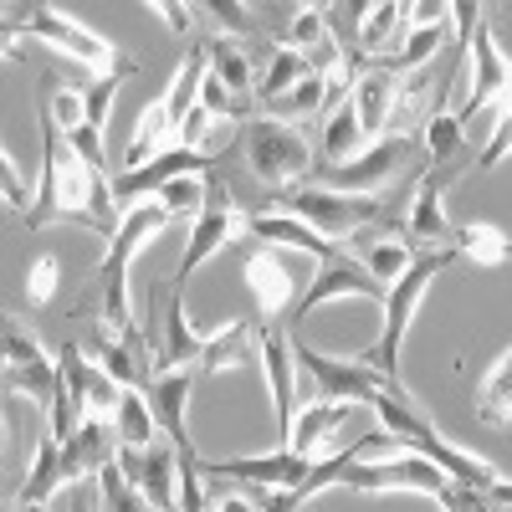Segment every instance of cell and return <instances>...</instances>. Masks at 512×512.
<instances>
[{
  "label": "cell",
  "instance_id": "cell-10",
  "mask_svg": "<svg viewBox=\"0 0 512 512\" xmlns=\"http://www.w3.org/2000/svg\"><path fill=\"white\" fill-rule=\"evenodd\" d=\"M205 185H210V200H205V216L190 226V246H185V256H180L175 292H185L190 277L210 262V256H216L221 246H231V241H241L246 226H251V210H246L241 200H231V190H226L221 180H210V175H205Z\"/></svg>",
  "mask_w": 512,
  "mask_h": 512
},
{
  "label": "cell",
  "instance_id": "cell-25",
  "mask_svg": "<svg viewBox=\"0 0 512 512\" xmlns=\"http://www.w3.org/2000/svg\"><path fill=\"white\" fill-rule=\"evenodd\" d=\"M395 93H400V77L374 62L359 82H354V113H359V128L364 139L369 134H390V113H395Z\"/></svg>",
  "mask_w": 512,
  "mask_h": 512
},
{
  "label": "cell",
  "instance_id": "cell-12",
  "mask_svg": "<svg viewBox=\"0 0 512 512\" xmlns=\"http://www.w3.org/2000/svg\"><path fill=\"white\" fill-rule=\"evenodd\" d=\"M451 477H441L425 456H405V461H354L344 472V492H369V497H384V492H420V497H441Z\"/></svg>",
  "mask_w": 512,
  "mask_h": 512
},
{
  "label": "cell",
  "instance_id": "cell-8",
  "mask_svg": "<svg viewBox=\"0 0 512 512\" xmlns=\"http://www.w3.org/2000/svg\"><path fill=\"white\" fill-rule=\"evenodd\" d=\"M420 139L415 134H390L374 149H364L359 159L338 164V169H313V185L323 190H344V195H390V180L405 175V169L420 159Z\"/></svg>",
  "mask_w": 512,
  "mask_h": 512
},
{
  "label": "cell",
  "instance_id": "cell-40",
  "mask_svg": "<svg viewBox=\"0 0 512 512\" xmlns=\"http://www.w3.org/2000/svg\"><path fill=\"white\" fill-rule=\"evenodd\" d=\"M200 16L216 21V36H226V41L256 31V11H251V6H226V0H210V6H200Z\"/></svg>",
  "mask_w": 512,
  "mask_h": 512
},
{
  "label": "cell",
  "instance_id": "cell-38",
  "mask_svg": "<svg viewBox=\"0 0 512 512\" xmlns=\"http://www.w3.org/2000/svg\"><path fill=\"white\" fill-rule=\"evenodd\" d=\"M128 77H134V62H123L118 72H108V77H98L93 82V88L88 93H82V108H88V128H98V134H103V128H108V113H113V98H118V88H123V82Z\"/></svg>",
  "mask_w": 512,
  "mask_h": 512
},
{
  "label": "cell",
  "instance_id": "cell-14",
  "mask_svg": "<svg viewBox=\"0 0 512 512\" xmlns=\"http://www.w3.org/2000/svg\"><path fill=\"white\" fill-rule=\"evenodd\" d=\"M200 472L210 482H251V487H262L272 497L292 492L297 482H303L313 472V461L308 456H297V451H272V456H241V461H200Z\"/></svg>",
  "mask_w": 512,
  "mask_h": 512
},
{
  "label": "cell",
  "instance_id": "cell-19",
  "mask_svg": "<svg viewBox=\"0 0 512 512\" xmlns=\"http://www.w3.org/2000/svg\"><path fill=\"white\" fill-rule=\"evenodd\" d=\"M118 451H123L118 425L103 420V415H88V420L77 425V436L62 441V472H67V487L82 482V477H98L103 466L118 461Z\"/></svg>",
  "mask_w": 512,
  "mask_h": 512
},
{
  "label": "cell",
  "instance_id": "cell-50",
  "mask_svg": "<svg viewBox=\"0 0 512 512\" xmlns=\"http://www.w3.org/2000/svg\"><path fill=\"white\" fill-rule=\"evenodd\" d=\"M36 512H47V507H36Z\"/></svg>",
  "mask_w": 512,
  "mask_h": 512
},
{
  "label": "cell",
  "instance_id": "cell-11",
  "mask_svg": "<svg viewBox=\"0 0 512 512\" xmlns=\"http://www.w3.org/2000/svg\"><path fill=\"white\" fill-rule=\"evenodd\" d=\"M466 62H477V77H472V88H466L456 118L472 123L477 108H512V57L497 47L487 6H477V16H472V47H466Z\"/></svg>",
  "mask_w": 512,
  "mask_h": 512
},
{
  "label": "cell",
  "instance_id": "cell-34",
  "mask_svg": "<svg viewBox=\"0 0 512 512\" xmlns=\"http://www.w3.org/2000/svg\"><path fill=\"white\" fill-rule=\"evenodd\" d=\"M420 149H425V159H431V164H446V159H456V154L472 149V144H466V123L456 118V108H436L431 118H425Z\"/></svg>",
  "mask_w": 512,
  "mask_h": 512
},
{
  "label": "cell",
  "instance_id": "cell-37",
  "mask_svg": "<svg viewBox=\"0 0 512 512\" xmlns=\"http://www.w3.org/2000/svg\"><path fill=\"white\" fill-rule=\"evenodd\" d=\"M41 118H47L62 139H72L82 123H88V108H82V93H72V88H62V82H52L47 88V108H41Z\"/></svg>",
  "mask_w": 512,
  "mask_h": 512
},
{
  "label": "cell",
  "instance_id": "cell-18",
  "mask_svg": "<svg viewBox=\"0 0 512 512\" xmlns=\"http://www.w3.org/2000/svg\"><path fill=\"white\" fill-rule=\"evenodd\" d=\"M241 272H246V287L256 297V308H262V323H277L297 297V272L287 267V256L277 246H256Z\"/></svg>",
  "mask_w": 512,
  "mask_h": 512
},
{
  "label": "cell",
  "instance_id": "cell-33",
  "mask_svg": "<svg viewBox=\"0 0 512 512\" xmlns=\"http://www.w3.org/2000/svg\"><path fill=\"white\" fill-rule=\"evenodd\" d=\"M113 425H118L123 451H149V446L159 441V420H154V410H149L144 390H123V405H118Z\"/></svg>",
  "mask_w": 512,
  "mask_h": 512
},
{
  "label": "cell",
  "instance_id": "cell-39",
  "mask_svg": "<svg viewBox=\"0 0 512 512\" xmlns=\"http://www.w3.org/2000/svg\"><path fill=\"white\" fill-rule=\"evenodd\" d=\"M323 16H328V31H333V41H338V52H344V62L349 57H359V31H364V16H369V6H323Z\"/></svg>",
  "mask_w": 512,
  "mask_h": 512
},
{
  "label": "cell",
  "instance_id": "cell-32",
  "mask_svg": "<svg viewBox=\"0 0 512 512\" xmlns=\"http://www.w3.org/2000/svg\"><path fill=\"white\" fill-rule=\"evenodd\" d=\"M251 349H256V323H226L221 333H210V338H205V359H200V374L241 369Z\"/></svg>",
  "mask_w": 512,
  "mask_h": 512
},
{
  "label": "cell",
  "instance_id": "cell-31",
  "mask_svg": "<svg viewBox=\"0 0 512 512\" xmlns=\"http://www.w3.org/2000/svg\"><path fill=\"white\" fill-rule=\"evenodd\" d=\"M451 251H456V262H472L477 272L512 262V241H507V231H497V226H461L456 241H451Z\"/></svg>",
  "mask_w": 512,
  "mask_h": 512
},
{
  "label": "cell",
  "instance_id": "cell-17",
  "mask_svg": "<svg viewBox=\"0 0 512 512\" xmlns=\"http://www.w3.org/2000/svg\"><path fill=\"white\" fill-rule=\"evenodd\" d=\"M333 297H374V303H384L390 297V287H384L379 277H369L349 251H338L323 262V272L313 277V287L297 297V318H313L323 303H333Z\"/></svg>",
  "mask_w": 512,
  "mask_h": 512
},
{
  "label": "cell",
  "instance_id": "cell-47",
  "mask_svg": "<svg viewBox=\"0 0 512 512\" xmlns=\"http://www.w3.org/2000/svg\"><path fill=\"white\" fill-rule=\"evenodd\" d=\"M149 11H154L159 21H169V31H180V36H190V31H195V16H200V11L180 6V0H149Z\"/></svg>",
  "mask_w": 512,
  "mask_h": 512
},
{
  "label": "cell",
  "instance_id": "cell-4",
  "mask_svg": "<svg viewBox=\"0 0 512 512\" xmlns=\"http://www.w3.org/2000/svg\"><path fill=\"white\" fill-rule=\"evenodd\" d=\"M205 77H210V41H195L190 57H185L180 72H175V82L164 88V98H154V103L139 113V128H134V139H128V169H139V164L159 159L169 139L185 134L190 113L200 108Z\"/></svg>",
  "mask_w": 512,
  "mask_h": 512
},
{
  "label": "cell",
  "instance_id": "cell-28",
  "mask_svg": "<svg viewBox=\"0 0 512 512\" xmlns=\"http://www.w3.org/2000/svg\"><path fill=\"white\" fill-rule=\"evenodd\" d=\"M364 154V128H359V113H354V98L344 108H333L318 128V169H338Z\"/></svg>",
  "mask_w": 512,
  "mask_h": 512
},
{
  "label": "cell",
  "instance_id": "cell-27",
  "mask_svg": "<svg viewBox=\"0 0 512 512\" xmlns=\"http://www.w3.org/2000/svg\"><path fill=\"white\" fill-rule=\"evenodd\" d=\"M67 487V472H62V441L57 436H41L36 441V456H31V472L26 482L16 487V507H47L57 492Z\"/></svg>",
  "mask_w": 512,
  "mask_h": 512
},
{
  "label": "cell",
  "instance_id": "cell-36",
  "mask_svg": "<svg viewBox=\"0 0 512 512\" xmlns=\"http://www.w3.org/2000/svg\"><path fill=\"white\" fill-rule=\"evenodd\" d=\"M477 415H482V420H492V425L512 420V354H502V364L487 374L482 395H477Z\"/></svg>",
  "mask_w": 512,
  "mask_h": 512
},
{
  "label": "cell",
  "instance_id": "cell-26",
  "mask_svg": "<svg viewBox=\"0 0 512 512\" xmlns=\"http://www.w3.org/2000/svg\"><path fill=\"white\" fill-rule=\"evenodd\" d=\"M256 72H262V67L251 62V52L241 47V41L210 36V77H216L246 113H256Z\"/></svg>",
  "mask_w": 512,
  "mask_h": 512
},
{
  "label": "cell",
  "instance_id": "cell-9",
  "mask_svg": "<svg viewBox=\"0 0 512 512\" xmlns=\"http://www.w3.org/2000/svg\"><path fill=\"white\" fill-rule=\"evenodd\" d=\"M26 36H36V41H47V47H57L67 62H77V67H93L98 77H108V72H118L123 62H134V57H123L113 41H103L98 31H88L77 16H67V11H57V6H26Z\"/></svg>",
  "mask_w": 512,
  "mask_h": 512
},
{
  "label": "cell",
  "instance_id": "cell-44",
  "mask_svg": "<svg viewBox=\"0 0 512 512\" xmlns=\"http://www.w3.org/2000/svg\"><path fill=\"white\" fill-rule=\"evenodd\" d=\"M200 108H205L210 118H246V123H251V113H246V108H241V103H236V98L221 88L216 77H205V88H200Z\"/></svg>",
  "mask_w": 512,
  "mask_h": 512
},
{
  "label": "cell",
  "instance_id": "cell-3",
  "mask_svg": "<svg viewBox=\"0 0 512 512\" xmlns=\"http://www.w3.org/2000/svg\"><path fill=\"white\" fill-rule=\"evenodd\" d=\"M236 154H241V164H246V175L267 190V205H262V210H277V195L308 185L313 169H318V149L308 144L303 128L277 123V118H267V113H256L251 123H241Z\"/></svg>",
  "mask_w": 512,
  "mask_h": 512
},
{
  "label": "cell",
  "instance_id": "cell-41",
  "mask_svg": "<svg viewBox=\"0 0 512 512\" xmlns=\"http://www.w3.org/2000/svg\"><path fill=\"white\" fill-rule=\"evenodd\" d=\"M47 354H41L36 333H26L16 318H6V369H26V364H41Z\"/></svg>",
  "mask_w": 512,
  "mask_h": 512
},
{
  "label": "cell",
  "instance_id": "cell-42",
  "mask_svg": "<svg viewBox=\"0 0 512 512\" xmlns=\"http://www.w3.org/2000/svg\"><path fill=\"white\" fill-rule=\"evenodd\" d=\"M52 297H57V256H36L31 272H26V303L47 308Z\"/></svg>",
  "mask_w": 512,
  "mask_h": 512
},
{
  "label": "cell",
  "instance_id": "cell-6",
  "mask_svg": "<svg viewBox=\"0 0 512 512\" xmlns=\"http://www.w3.org/2000/svg\"><path fill=\"white\" fill-rule=\"evenodd\" d=\"M277 210L297 216L303 226H313L323 241L344 246L354 241L359 231L379 226L384 216H395L390 210V195H344V190H323V185H297V190H282L277 195Z\"/></svg>",
  "mask_w": 512,
  "mask_h": 512
},
{
  "label": "cell",
  "instance_id": "cell-16",
  "mask_svg": "<svg viewBox=\"0 0 512 512\" xmlns=\"http://www.w3.org/2000/svg\"><path fill=\"white\" fill-rule=\"evenodd\" d=\"M256 354H262V369H267V384H272V420H277V441L287 446V431H292V395H297V384H292V333H282V323H262L256 318Z\"/></svg>",
  "mask_w": 512,
  "mask_h": 512
},
{
  "label": "cell",
  "instance_id": "cell-49",
  "mask_svg": "<svg viewBox=\"0 0 512 512\" xmlns=\"http://www.w3.org/2000/svg\"><path fill=\"white\" fill-rule=\"evenodd\" d=\"M6 512H31V507H6Z\"/></svg>",
  "mask_w": 512,
  "mask_h": 512
},
{
  "label": "cell",
  "instance_id": "cell-29",
  "mask_svg": "<svg viewBox=\"0 0 512 512\" xmlns=\"http://www.w3.org/2000/svg\"><path fill=\"white\" fill-rule=\"evenodd\" d=\"M303 77H313V67H308L303 57H297L292 47L272 41V47H267V62H262V72H256V108L267 113V108H272L277 98H287V93H292Z\"/></svg>",
  "mask_w": 512,
  "mask_h": 512
},
{
  "label": "cell",
  "instance_id": "cell-45",
  "mask_svg": "<svg viewBox=\"0 0 512 512\" xmlns=\"http://www.w3.org/2000/svg\"><path fill=\"white\" fill-rule=\"evenodd\" d=\"M507 154H512V108H502V118H497V128H492L487 149L477 154V169H497Z\"/></svg>",
  "mask_w": 512,
  "mask_h": 512
},
{
  "label": "cell",
  "instance_id": "cell-23",
  "mask_svg": "<svg viewBox=\"0 0 512 512\" xmlns=\"http://www.w3.org/2000/svg\"><path fill=\"white\" fill-rule=\"evenodd\" d=\"M354 415V405H328V400H313L292 415V431H287V451L308 456V461H323L333 456L338 446V431H344V420Z\"/></svg>",
  "mask_w": 512,
  "mask_h": 512
},
{
  "label": "cell",
  "instance_id": "cell-35",
  "mask_svg": "<svg viewBox=\"0 0 512 512\" xmlns=\"http://www.w3.org/2000/svg\"><path fill=\"white\" fill-rule=\"evenodd\" d=\"M323 103H328V77H303L297 88L287 93V98H277L272 108H267V118H277V123H303V118H323Z\"/></svg>",
  "mask_w": 512,
  "mask_h": 512
},
{
  "label": "cell",
  "instance_id": "cell-1",
  "mask_svg": "<svg viewBox=\"0 0 512 512\" xmlns=\"http://www.w3.org/2000/svg\"><path fill=\"white\" fill-rule=\"evenodd\" d=\"M369 410L379 415V431H384V436H395V446H400V451L425 456V461H431L441 477H451L456 487L487 492L492 502L512 507V482H502V472H497L492 461H477V456H466L461 446H451V441L436 431V425L410 405V395H379Z\"/></svg>",
  "mask_w": 512,
  "mask_h": 512
},
{
  "label": "cell",
  "instance_id": "cell-43",
  "mask_svg": "<svg viewBox=\"0 0 512 512\" xmlns=\"http://www.w3.org/2000/svg\"><path fill=\"white\" fill-rule=\"evenodd\" d=\"M446 512H512V507H502V502H492L487 492H472V487H456V482H446V492L436 497Z\"/></svg>",
  "mask_w": 512,
  "mask_h": 512
},
{
  "label": "cell",
  "instance_id": "cell-5",
  "mask_svg": "<svg viewBox=\"0 0 512 512\" xmlns=\"http://www.w3.org/2000/svg\"><path fill=\"white\" fill-rule=\"evenodd\" d=\"M446 267H456V251L451 246H425V251H415L410 272L390 287V297H384V328H379L374 344L364 349V364H374L384 379L400 384V344H405V333H410V318L420 308L425 287H431L436 272H446Z\"/></svg>",
  "mask_w": 512,
  "mask_h": 512
},
{
  "label": "cell",
  "instance_id": "cell-20",
  "mask_svg": "<svg viewBox=\"0 0 512 512\" xmlns=\"http://www.w3.org/2000/svg\"><path fill=\"white\" fill-rule=\"evenodd\" d=\"M57 364H62V379L72 384V395L82 400V415H103V420L118 415V405H123V384H118L98 359H88L77 344H67Z\"/></svg>",
  "mask_w": 512,
  "mask_h": 512
},
{
  "label": "cell",
  "instance_id": "cell-48",
  "mask_svg": "<svg viewBox=\"0 0 512 512\" xmlns=\"http://www.w3.org/2000/svg\"><path fill=\"white\" fill-rule=\"evenodd\" d=\"M221 487H226V492L210 502V512H267L262 502H251L246 492H231V482H221Z\"/></svg>",
  "mask_w": 512,
  "mask_h": 512
},
{
  "label": "cell",
  "instance_id": "cell-21",
  "mask_svg": "<svg viewBox=\"0 0 512 512\" xmlns=\"http://www.w3.org/2000/svg\"><path fill=\"white\" fill-rule=\"evenodd\" d=\"M277 41H282V47H292L318 77H333L338 67H344V52H338V41H333V31H328L323 6H297Z\"/></svg>",
  "mask_w": 512,
  "mask_h": 512
},
{
  "label": "cell",
  "instance_id": "cell-15",
  "mask_svg": "<svg viewBox=\"0 0 512 512\" xmlns=\"http://www.w3.org/2000/svg\"><path fill=\"white\" fill-rule=\"evenodd\" d=\"M344 251L354 256L369 277H379L384 287H395L410 272V262H415V246L405 236V221H395V216H384L379 226H369L354 241H344Z\"/></svg>",
  "mask_w": 512,
  "mask_h": 512
},
{
  "label": "cell",
  "instance_id": "cell-46",
  "mask_svg": "<svg viewBox=\"0 0 512 512\" xmlns=\"http://www.w3.org/2000/svg\"><path fill=\"white\" fill-rule=\"evenodd\" d=\"M0 180H6V205L26 216V210L36 205V195H26V180H21V169H16L11 149H0Z\"/></svg>",
  "mask_w": 512,
  "mask_h": 512
},
{
  "label": "cell",
  "instance_id": "cell-2",
  "mask_svg": "<svg viewBox=\"0 0 512 512\" xmlns=\"http://www.w3.org/2000/svg\"><path fill=\"white\" fill-rule=\"evenodd\" d=\"M169 226H175V221H169V210H164L159 200H144V205H128V210H123V226H118V236H113V246H108V256H103L98 277H93V292L77 303L82 313H88V308L103 313V333H134V328H139L134 297H128V262L139 256L144 241H154V236L169 231Z\"/></svg>",
  "mask_w": 512,
  "mask_h": 512
},
{
  "label": "cell",
  "instance_id": "cell-7",
  "mask_svg": "<svg viewBox=\"0 0 512 512\" xmlns=\"http://www.w3.org/2000/svg\"><path fill=\"white\" fill-rule=\"evenodd\" d=\"M292 359L313 379V400H328V405H374L379 395H405V384L384 379L374 364L364 359H333L323 349H313L303 333H292Z\"/></svg>",
  "mask_w": 512,
  "mask_h": 512
},
{
  "label": "cell",
  "instance_id": "cell-22",
  "mask_svg": "<svg viewBox=\"0 0 512 512\" xmlns=\"http://www.w3.org/2000/svg\"><path fill=\"white\" fill-rule=\"evenodd\" d=\"M98 364L123 384V390H149V379H154V354H149L144 323H139L134 333H103V328H98Z\"/></svg>",
  "mask_w": 512,
  "mask_h": 512
},
{
  "label": "cell",
  "instance_id": "cell-13",
  "mask_svg": "<svg viewBox=\"0 0 512 512\" xmlns=\"http://www.w3.org/2000/svg\"><path fill=\"white\" fill-rule=\"evenodd\" d=\"M118 466L139 487L149 512H180V451L169 441H154L149 451H118Z\"/></svg>",
  "mask_w": 512,
  "mask_h": 512
},
{
  "label": "cell",
  "instance_id": "cell-30",
  "mask_svg": "<svg viewBox=\"0 0 512 512\" xmlns=\"http://www.w3.org/2000/svg\"><path fill=\"white\" fill-rule=\"evenodd\" d=\"M405 36H410L405 6H369L364 31H359V57L384 62V52H390V47H405Z\"/></svg>",
  "mask_w": 512,
  "mask_h": 512
},
{
  "label": "cell",
  "instance_id": "cell-24",
  "mask_svg": "<svg viewBox=\"0 0 512 512\" xmlns=\"http://www.w3.org/2000/svg\"><path fill=\"white\" fill-rule=\"evenodd\" d=\"M246 236H256L262 246H277V251H303V256H318V262H328V256L344 251V246L323 241L313 226H303L297 216H287V210H251Z\"/></svg>",
  "mask_w": 512,
  "mask_h": 512
}]
</instances>
